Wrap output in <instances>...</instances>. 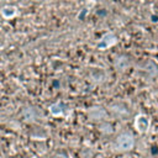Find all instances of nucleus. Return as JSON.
Returning <instances> with one entry per match:
<instances>
[{"label": "nucleus", "mask_w": 158, "mask_h": 158, "mask_svg": "<svg viewBox=\"0 0 158 158\" xmlns=\"http://www.w3.org/2000/svg\"><path fill=\"white\" fill-rule=\"evenodd\" d=\"M135 146V138L131 133L125 132L121 133L117 138H116V149L120 152H127L131 151Z\"/></svg>", "instance_id": "1"}, {"label": "nucleus", "mask_w": 158, "mask_h": 158, "mask_svg": "<svg viewBox=\"0 0 158 158\" xmlns=\"http://www.w3.org/2000/svg\"><path fill=\"white\" fill-rule=\"evenodd\" d=\"M149 125H151V121H149V117L147 115H143V114H139L136 116L135 118V128L139 132V133H146L149 128Z\"/></svg>", "instance_id": "2"}, {"label": "nucleus", "mask_w": 158, "mask_h": 158, "mask_svg": "<svg viewBox=\"0 0 158 158\" xmlns=\"http://www.w3.org/2000/svg\"><path fill=\"white\" fill-rule=\"evenodd\" d=\"M116 41L117 40H116V36L115 35H112V33H105L100 38V41L98 42V48L99 49H106V48L114 46L116 43Z\"/></svg>", "instance_id": "3"}, {"label": "nucleus", "mask_w": 158, "mask_h": 158, "mask_svg": "<svg viewBox=\"0 0 158 158\" xmlns=\"http://www.w3.org/2000/svg\"><path fill=\"white\" fill-rule=\"evenodd\" d=\"M88 115H89V117H90L91 120L99 121V120H102V118L106 117V111H105L102 107H100V106H94V107L89 109Z\"/></svg>", "instance_id": "4"}, {"label": "nucleus", "mask_w": 158, "mask_h": 158, "mask_svg": "<svg viewBox=\"0 0 158 158\" xmlns=\"http://www.w3.org/2000/svg\"><path fill=\"white\" fill-rule=\"evenodd\" d=\"M130 62L127 59V57L125 56H121V57H117L116 60H115V67L118 69V70H125L127 67H128Z\"/></svg>", "instance_id": "5"}, {"label": "nucleus", "mask_w": 158, "mask_h": 158, "mask_svg": "<svg viewBox=\"0 0 158 158\" xmlns=\"http://www.w3.org/2000/svg\"><path fill=\"white\" fill-rule=\"evenodd\" d=\"M1 15L5 19H11V17H14L16 15V7L15 6H10V5L4 6L1 9Z\"/></svg>", "instance_id": "6"}, {"label": "nucleus", "mask_w": 158, "mask_h": 158, "mask_svg": "<svg viewBox=\"0 0 158 158\" xmlns=\"http://www.w3.org/2000/svg\"><path fill=\"white\" fill-rule=\"evenodd\" d=\"M49 112L53 115V116H59L63 114V105L59 104V102H56V104H52L49 106Z\"/></svg>", "instance_id": "7"}, {"label": "nucleus", "mask_w": 158, "mask_h": 158, "mask_svg": "<svg viewBox=\"0 0 158 158\" xmlns=\"http://www.w3.org/2000/svg\"><path fill=\"white\" fill-rule=\"evenodd\" d=\"M23 117H25L27 121H32V120L35 118V116H33V110H32V109H26V110L23 111Z\"/></svg>", "instance_id": "8"}]
</instances>
